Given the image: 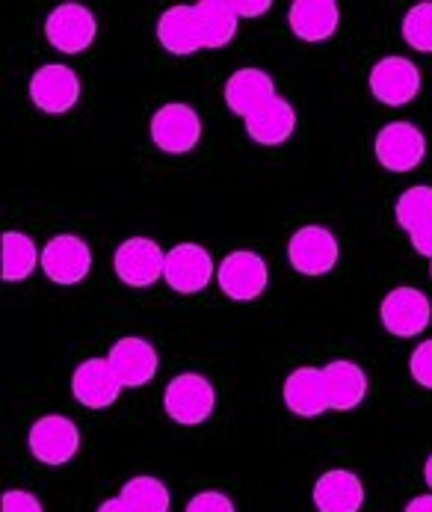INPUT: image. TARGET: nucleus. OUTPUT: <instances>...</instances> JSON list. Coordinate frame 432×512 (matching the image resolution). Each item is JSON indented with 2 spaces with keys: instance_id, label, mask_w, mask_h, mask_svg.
<instances>
[{
  "instance_id": "obj_4",
  "label": "nucleus",
  "mask_w": 432,
  "mask_h": 512,
  "mask_svg": "<svg viewBox=\"0 0 432 512\" xmlns=\"http://www.w3.org/2000/svg\"><path fill=\"white\" fill-rule=\"evenodd\" d=\"M216 285L231 302H255L270 288V264L255 249H231L216 264Z\"/></svg>"
},
{
  "instance_id": "obj_8",
  "label": "nucleus",
  "mask_w": 432,
  "mask_h": 512,
  "mask_svg": "<svg viewBox=\"0 0 432 512\" xmlns=\"http://www.w3.org/2000/svg\"><path fill=\"white\" fill-rule=\"evenodd\" d=\"M382 329L394 338H421L432 323V299L415 285H397L385 293L379 305Z\"/></svg>"
},
{
  "instance_id": "obj_28",
  "label": "nucleus",
  "mask_w": 432,
  "mask_h": 512,
  "mask_svg": "<svg viewBox=\"0 0 432 512\" xmlns=\"http://www.w3.org/2000/svg\"><path fill=\"white\" fill-rule=\"evenodd\" d=\"M409 376L418 388L432 391V338H424L409 353Z\"/></svg>"
},
{
  "instance_id": "obj_3",
  "label": "nucleus",
  "mask_w": 432,
  "mask_h": 512,
  "mask_svg": "<svg viewBox=\"0 0 432 512\" xmlns=\"http://www.w3.org/2000/svg\"><path fill=\"white\" fill-rule=\"evenodd\" d=\"M341 261V240L329 225L308 222L299 225L288 240V264L305 279L329 276Z\"/></svg>"
},
{
  "instance_id": "obj_18",
  "label": "nucleus",
  "mask_w": 432,
  "mask_h": 512,
  "mask_svg": "<svg viewBox=\"0 0 432 512\" xmlns=\"http://www.w3.org/2000/svg\"><path fill=\"white\" fill-rule=\"evenodd\" d=\"M154 33H157L160 48L172 57H193V54L205 51L196 3H175L169 9H163Z\"/></svg>"
},
{
  "instance_id": "obj_34",
  "label": "nucleus",
  "mask_w": 432,
  "mask_h": 512,
  "mask_svg": "<svg viewBox=\"0 0 432 512\" xmlns=\"http://www.w3.org/2000/svg\"><path fill=\"white\" fill-rule=\"evenodd\" d=\"M95 512H134L119 495H113V498H107L104 504H98V510Z\"/></svg>"
},
{
  "instance_id": "obj_11",
  "label": "nucleus",
  "mask_w": 432,
  "mask_h": 512,
  "mask_svg": "<svg viewBox=\"0 0 432 512\" xmlns=\"http://www.w3.org/2000/svg\"><path fill=\"white\" fill-rule=\"evenodd\" d=\"M166 270V249L151 237H128L113 252V273L125 288L145 291L163 282Z\"/></svg>"
},
{
  "instance_id": "obj_15",
  "label": "nucleus",
  "mask_w": 432,
  "mask_h": 512,
  "mask_svg": "<svg viewBox=\"0 0 432 512\" xmlns=\"http://www.w3.org/2000/svg\"><path fill=\"white\" fill-rule=\"evenodd\" d=\"M122 391L125 388H122L116 370L107 362V356H92V359H83L74 367L72 397L83 409L104 412V409L116 406Z\"/></svg>"
},
{
  "instance_id": "obj_35",
  "label": "nucleus",
  "mask_w": 432,
  "mask_h": 512,
  "mask_svg": "<svg viewBox=\"0 0 432 512\" xmlns=\"http://www.w3.org/2000/svg\"><path fill=\"white\" fill-rule=\"evenodd\" d=\"M424 483L430 486V492H432V453L427 456V462H424Z\"/></svg>"
},
{
  "instance_id": "obj_19",
  "label": "nucleus",
  "mask_w": 432,
  "mask_h": 512,
  "mask_svg": "<svg viewBox=\"0 0 432 512\" xmlns=\"http://www.w3.org/2000/svg\"><path fill=\"white\" fill-rule=\"evenodd\" d=\"M367 501V489L356 471L329 468L314 480L311 504L317 512H361Z\"/></svg>"
},
{
  "instance_id": "obj_25",
  "label": "nucleus",
  "mask_w": 432,
  "mask_h": 512,
  "mask_svg": "<svg viewBox=\"0 0 432 512\" xmlns=\"http://www.w3.org/2000/svg\"><path fill=\"white\" fill-rule=\"evenodd\" d=\"M119 498L134 512H169L172 510V492L169 486L154 474H137L125 480L119 489Z\"/></svg>"
},
{
  "instance_id": "obj_24",
  "label": "nucleus",
  "mask_w": 432,
  "mask_h": 512,
  "mask_svg": "<svg viewBox=\"0 0 432 512\" xmlns=\"http://www.w3.org/2000/svg\"><path fill=\"white\" fill-rule=\"evenodd\" d=\"M196 15H199V27H202L205 51H219L234 42L240 18L231 12L228 0H199Z\"/></svg>"
},
{
  "instance_id": "obj_32",
  "label": "nucleus",
  "mask_w": 432,
  "mask_h": 512,
  "mask_svg": "<svg viewBox=\"0 0 432 512\" xmlns=\"http://www.w3.org/2000/svg\"><path fill=\"white\" fill-rule=\"evenodd\" d=\"M409 237V243H412V249L421 255V258H427V261H432V220L421 222L415 231H409L406 234Z\"/></svg>"
},
{
  "instance_id": "obj_31",
  "label": "nucleus",
  "mask_w": 432,
  "mask_h": 512,
  "mask_svg": "<svg viewBox=\"0 0 432 512\" xmlns=\"http://www.w3.org/2000/svg\"><path fill=\"white\" fill-rule=\"evenodd\" d=\"M231 12L240 18V21H249V18H261L273 9L270 0H228Z\"/></svg>"
},
{
  "instance_id": "obj_6",
  "label": "nucleus",
  "mask_w": 432,
  "mask_h": 512,
  "mask_svg": "<svg viewBox=\"0 0 432 512\" xmlns=\"http://www.w3.org/2000/svg\"><path fill=\"white\" fill-rule=\"evenodd\" d=\"M80 427L69 415H42L27 430V450L45 468H63L80 453Z\"/></svg>"
},
{
  "instance_id": "obj_22",
  "label": "nucleus",
  "mask_w": 432,
  "mask_h": 512,
  "mask_svg": "<svg viewBox=\"0 0 432 512\" xmlns=\"http://www.w3.org/2000/svg\"><path fill=\"white\" fill-rule=\"evenodd\" d=\"M323 367V379H326V391H329V403L332 412H353L359 409L370 391V379L364 373V367L353 359H332Z\"/></svg>"
},
{
  "instance_id": "obj_23",
  "label": "nucleus",
  "mask_w": 432,
  "mask_h": 512,
  "mask_svg": "<svg viewBox=\"0 0 432 512\" xmlns=\"http://www.w3.org/2000/svg\"><path fill=\"white\" fill-rule=\"evenodd\" d=\"M36 270H42V249L36 246V240L18 228L3 231V237H0V279L6 285H21Z\"/></svg>"
},
{
  "instance_id": "obj_36",
  "label": "nucleus",
  "mask_w": 432,
  "mask_h": 512,
  "mask_svg": "<svg viewBox=\"0 0 432 512\" xmlns=\"http://www.w3.org/2000/svg\"><path fill=\"white\" fill-rule=\"evenodd\" d=\"M430 279H432V261H430Z\"/></svg>"
},
{
  "instance_id": "obj_26",
  "label": "nucleus",
  "mask_w": 432,
  "mask_h": 512,
  "mask_svg": "<svg viewBox=\"0 0 432 512\" xmlns=\"http://www.w3.org/2000/svg\"><path fill=\"white\" fill-rule=\"evenodd\" d=\"M394 220L406 234L415 231L421 222L432 220V184L406 187L394 202Z\"/></svg>"
},
{
  "instance_id": "obj_27",
  "label": "nucleus",
  "mask_w": 432,
  "mask_h": 512,
  "mask_svg": "<svg viewBox=\"0 0 432 512\" xmlns=\"http://www.w3.org/2000/svg\"><path fill=\"white\" fill-rule=\"evenodd\" d=\"M400 36L412 51L432 54V0L409 6V12L400 21Z\"/></svg>"
},
{
  "instance_id": "obj_29",
  "label": "nucleus",
  "mask_w": 432,
  "mask_h": 512,
  "mask_svg": "<svg viewBox=\"0 0 432 512\" xmlns=\"http://www.w3.org/2000/svg\"><path fill=\"white\" fill-rule=\"evenodd\" d=\"M184 512H237V507H234V501H231L225 492H219V489H205V492H199V495H193V498L187 501Z\"/></svg>"
},
{
  "instance_id": "obj_7",
  "label": "nucleus",
  "mask_w": 432,
  "mask_h": 512,
  "mask_svg": "<svg viewBox=\"0 0 432 512\" xmlns=\"http://www.w3.org/2000/svg\"><path fill=\"white\" fill-rule=\"evenodd\" d=\"M421 86H424V77H421L418 63L409 57H400V54L376 60L370 66V74H367L370 95L382 107H391V110L409 107L421 95Z\"/></svg>"
},
{
  "instance_id": "obj_10",
  "label": "nucleus",
  "mask_w": 432,
  "mask_h": 512,
  "mask_svg": "<svg viewBox=\"0 0 432 512\" xmlns=\"http://www.w3.org/2000/svg\"><path fill=\"white\" fill-rule=\"evenodd\" d=\"M98 36V18L86 3L66 0L60 6H54L45 18V39L54 51L77 57L83 51H89L95 45Z\"/></svg>"
},
{
  "instance_id": "obj_16",
  "label": "nucleus",
  "mask_w": 432,
  "mask_h": 512,
  "mask_svg": "<svg viewBox=\"0 0 432 512\" xmlns=\"http://www.w3.org/2000/svg\"><path fill=\"white\" fill-rule=\"evenodd\" d=\"M279 95L273 74L258 69V66H243L237 72L225 77L222 86V101L228 107V113H234L237 119H249L252 113H258L267 101H273Z\"/></svg>"
},
{
  "instance_id": "obj_12",
  "label": "nucleus",
  "mask_w": 432,
  "mask_h": 512,
  "mask_svg": "<svg viewBox=\"0 0 432 512\" xmlns=\"http://www.w3.org/2000/svg\"><path fill=\"white\" fill-rule=\"evenodd\" d=\"M27 95L39 113L66 116L77 107V101L83 95V83H80V74L74 72L69 63H45L30 77Z\"/></svg>"
},
{
  "instance_id": "obj_1",
  "label": "nucleus",
  "mask_w": 432,
  "mask_h": 512,
  "mask_svg": "<svg viewBox=\"0 0 432 512\" xmlns=\"http://www.w3.org/2000/svg\"><path fill=\"white\" fill-rule=\"evenodd\" d=\"M202 134H205L202 113L187 101L160 104L148 119L151 146L169 157H184V154L196 151L202 143Z\"/></svg>"
},
{
  "instance_id": "obj_5",
  "label": "nucleus",
  "mask_w": 432,
  "mask_h": 512,
  "mask_svg": "<svg viewBox=\"0 0 432 512\" xmlns=\"http://www.w3.org/2000/svg\"><path fill=\"white\" fill-rule=\"evenodd\" d=\"M373 157L385 172L409 175L427 160V134L406 119H394L373 137Z\"/></svg>"
},
{
  "instance_id": "obj_33",
  "label": "nucleus",
  "mask_w": 432,
  "mask_h": 512,
  "mask_svg": "<svg viewBox=\"0 0 432 512\" xmlns=\"http://www.w3.org/2000/svg\"><path fill=\"white\" fill-rule=\"evenodd\" d=\"M403 512H432V492L412 498V501L406 504V510Z\"/></svg>"
},
{
  "instance_id": "obj_2",
  "label": "nucleus",
  "mask_w": 432,
  "mask_h": 512,
  "mask_svg": "<svg viewBox=\"0 0 432 512\" xmlns=\"http://www.w3.org/2000/svg\"><path fill=\"white\" fill-rule=\"evenodd\" d=\"M163 412L178 427H202L214 418L216 388L205 373L184 370L163 388Z\"/></svg>"
},
{
  "instance_id": "obj_20",
  "label": "nucleus",
  "mask_w": 432,
  "mask_h": 512,
  "mask_svg": "<svg viewBox=\"0 0 432 512\" xmlns=\"http://www.w3.org/2000/svg\"><path fill=\"white\" fill-rule=\"evenodd\" d=\"M288 27L305 45L329 42L341 27V6L335 0H293L288 6Z\"/></svg>"
},
{
  "instance_id": "obj_13",
  "label": "nucleus",
  "mask_w": 432,
  "mask_h": 512,
  "mask_svg": "<svg viewBox=\"0 0 432 512\" xmlns=\"http://www.w3.org/2000/svg\"><path fill=\"white\" fill-rule=\"evenodd\" d=\"M92 246L77 234H57L42 246V273L60 288H74L92 273Z\"/></svg>"
},
{
  "instance_id": "obj_17",
  "label": "nucleus",
  "mask_w": 432,
  "mask_h": 512,
  "mask_svg": "<svg viewBox=\"0 0 432 512\" xmlns=\"http://www.w3.org/2000/svg\"><path fill=\"white\" fill-rule=\"evenodd\" d=\"M282 400L285 409L296 418H323L326 412H332L329 403V391H326V379H323V367L302 365L290 370L282 385Z\"/></svg>"
},
{
  "instance_id": "obj_14",
  "label": "nucleus",
  "mask_w": 432,
  "mask_h": 512,
  "mask_svg": "<svg viewBox=\"0 0 432 512\" xmlns=\"http://www.w3.org/2000/svg\"><path fill=\"white\" fill-rule=\"evenodd\" d=\"M107 362L116 370L125 391H137V388H145L154 382V376L160 370V353L148 338L125 335L107 350Z\"/></svg>"
},
{
  "instance_id": "obj_30",
  "label": "nucleus",
  "mask_w": 432,
  "mask_h": 512,
  "mask_svg": "<svg viewBox=\"0 0 432 512\" xmlns=\"http://www.w3.org/2000/svg\"><path fill=\"white\" fill-rule=\"evenodd\" d=\"M0 507H3V512H45L42 501L33 492H27V489H9V492H3Z\"/></svg>"
},
{
  "instance_id": "obj_9",
  "label": "nucleus",
  "mask_w": 432,
  "mask_h": 512,
  "mask_svg": "<svg viewBox=\"0 0 432 512\" xmlns=\"http://www.w3.org/2000/svg\"><path fill=\"white\" fill-rule=\"evenodd\" d=\"M163 282L169 285V291L181 293V296H196V293L208 291L211 282H216L214 255L208 252V246L193 243V240L175 243L172 249H166Z\"/></svg>"
},
{
  "instance_id": "obj_21",
  "label": "nucleus",
  "mask_w": 432,
  "mask_h": 512,
  "mask_svg": "<svg viewBox=\"0 0 432 512\" xmlns=\"http://www.w3.org/2000/svg\"><path fill=\"white\" fill-rule=\"evenodd\" d=\"M296 125H299L296 107L290 104L285 95H276L273 101H267L258 113H252V116L243 122L246 137H249L255 146L264 148L285 146L290 137L296 134Z\"/></svg>"
}]
</instances>
